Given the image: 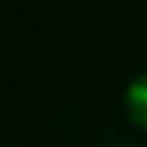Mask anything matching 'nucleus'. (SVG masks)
Masks as SVG:
<instances>
[{"mask_svg": "<svg viewBox=\"0 0 147 147\" xmlns=\"http://www.w3.org/2000/svg\"><path fill=\"white\" fill-rule=\"evenodd\" d=\"M124 101H126V115H129V119L138 129L147 131V74H138L129 83Z\"/></svg>", "mask_w": 147, "mask_h": 147, "instance_id": "1", "label": "nucleus"}, {"mask_svg": "<svg viewBox=\"0 0 147 147\" xmlns=\"http://www.w3.org/2000/svg\"><path fill=\"white\" fill-rule=\"evenodd\" d=\"M108 147H138L133 142H115V145H108Z\"/></svg>", "mask_w": 147, "mask_h": 147, "instance_id": "2", "label": "nucleus"}]
</instances>
